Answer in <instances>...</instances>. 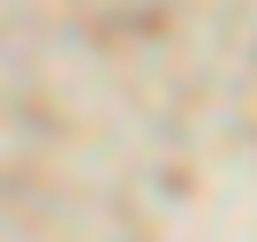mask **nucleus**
Segmentation results:
<instances>
[]
</instances>
